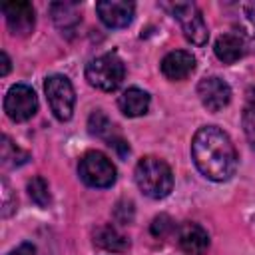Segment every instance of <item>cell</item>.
Segmentation results:
<instances>
[{
    "label": "cell",
    "instance_id": "obj_1",
    "mask_svg": "<svg viewBox=\"0 0 255 255\" xmlns=\"http://www.w3.org/2000/svg\"><path fill=\"white\" fill-rule=\"evenodd\" d=\"M191 157L201 175L211 181H227L237 169V151L231 137L217 126H203L191 141Z\"/></svg>",
    "mask_w": 255,
    "mask_h": 255
},
{
    "label": "cell",
    "instance_id": "obj_2",
    "mask_svg": "<svg viewBox=\"0 0 255 255\" xmlns=\"http://www.w3.org/2000/svg\"><path fill=\"white\" fill-rule=\"evenodd\" d=\"M135 183L139 187V191L151 199H163L171 193L173 189V173L171 167L153 155L141 157L135 165L133 171Z\"/></svg>",
    "mask_w": 255,
    "mask_h": 255
},
{
    "label": "cell",
    "instance_id": "obj_3",
    "mask_svg": "<svg viewBox=\"0 0 255 255\" xmlns=\"http://www.w3.org/2000/svg\"><path fill=\"white\" fill-rule=\"evenodd\" d=\"M126 76L124 62L118 54L108 52L88 62L86 66V80L90 86L102 90V92H114L122 86Z\"/></svg>",
    "mask_w": 255,
    "mask_h": 255
},
{
    "label": "cell",
    "instance_id": "obj_4",
    "mask_svg": "<svg viewBox=\"0 0 255 255\" xmlns=\"http://www.w3.org/2000/svg\"><path fill=\"white\" fill-rule=\"evenodd\" d=\"M78 175L86 185L106 189L116 183L118 171L106 153L94 149V151H88L82 155V159L78 163Z\"/></svg>",
    "mask_w": 255,
    "mask_h": 255
},
{
    "label": "cell",
    "instance_id": "obj_5",
    "mask_svg": "<svg viewBox=\"0 0 255 255\" xmlns=\"http://www.w3.org/2000/svg\"><path fill=\"white\" fill-rule=\"evenodd\" d=\"M163 8H167L171 12V16L179 22L183 36L195 44V46H205L209 40V32L207 26L203 22V16L199 12V8L193 2H173V4H163Z\"/></svg>",
    "mask_w": 255,
    "mask_h": 255
},
{
    "label": "cell",
    "instance_id": "obj_6",
    "mask_svg": "<svg viewBox=\"0 0 255 255\" xmlns=\"http://www.w3.org/2000/svg\"><path fill=\"white\" fill-rule=\"evenodd\" d=\"M44 92H46L50 110L56 116V120L68 122L72 118L74 104H76V92H74L72 82L62 74H54V76L46 78Z\"/></svg>",
    "mask_w": 255,
    "mask_h": 255
},
{
    "label": "cell",
    "instance_id": "obj_7",
    "mask_svg": "<svg viewBox=\"0 0 255 255\" xmlns=\"http://www.w3.org/2000/svg\"><path fill=\"white\" fill-rule=\"evenodd\" d=\"M4 112L12 122H26L38 112V96L26 84H14L6 92Z\"/></svg>",
    "mask_w": 255,
    "mask_h": 255
},
{
    "label": "cell",
    "instance_id": "obj_8",
    "mask_svg": "<svg viewBox=\"0 0 255 255\" xmlns=\"http://www.w3.org/2000/svg\"><path fill=\"white\" fill-rule=\"evenodd\" d=\"M197 96L209 112H219L225 106H229L231 88L225 80H221L217 76H209V78H203L197 84Z\"/></svg>",
    "mask_w": 255,
    "mask_h": 255
},
{
    "label": "cell",
    "instance_id": "obj_9",
    "mask_svg": "<svg viewBox=\"0 0 255 255\" xmlns=\"http://www.w3.org/2000/svg\"><path fill=\"white\" fill-rule=\"evenodd\" d=\"M96 12L108 28H126L133 20L135 6L126 0H102L96 4Z\"/></svg>",
    "mask_w": 255,
    "mask_h": 255
},
{
    "label": "cell",
    "instance_id": "obj_10",
    "mask_svg": "<svg viewBox=\"0 0 255 255\" xmlns=\"http://www.w3.org/2000/svg\"><path fill=\"white\" fill-rule=\"evenodd\" d=\"M2 14L12 34L28 36L34 30L36 18H34V8L30 2H6L2 6Z\"/></svg>",
    "mask_w": 255,
    "mask_h": 255
},
{
    "label": "cell",
    "instance_id": "obj_11",
    "mask_svg": "<svg viewBox=\"0 0 255 255\" xmlns=\"http://www.w3.org/2000/svg\"><path fill=\"white\" fill-rule=\"evenodd\" d=\"M193 70H195V56L185 50H173L165 54L161 60V74L171 82L185 80Z\"/></svg>",
    "mask_w": 255,
    "mask_h": 255
},
{
    "label": "cell",
    "instance_id": "obj_12",
    "mask_svg": "<svg viewBox=\"0 0 255 255\" xmlns=\"http://www.w3.org/2000/svg\"><path fill=\"white\" fill-rule=\"evenodd\" d=\"M177 243L187 255H203L209 247V235L199 223H183L177 229Z\"/></svg>",
    "mask_w": 255,
    "mask_h": 255
},
{
    "label": "cell",
    "instance_id": "obj_13",
    "mask_svg": "<svg viewBox=\"0 0 255 255\" xmlns=\"http://www.w3.org/2000/svg\"><path fill=\"white\" fill-rule=\"evenodd\" d=\"M213 52H215L217 60H221L223 64H235L245 54V40L239 34H231V32L229 34H221L215 40Z\"/></svg>",
    "mask_w": 255,
    "mask_h": 255
},
{
    "label": "cell",
    "instance_id": "obj_14",
    "mask_svg": "<svg viewBox=\"0 0 255 255\" xmlns=\"http://www.w3.org/2000/svg\"><path fill=\"white\" fill-rule=\"evenodd\" d=\"M118 108L124 116L128 118H137L143 116L149 110V94L139 90V88H128L120 100H118Z\"/></svg>",
    "mask_w": 255,
    "mask_h": 255
},
{
    "label": "cell",
    "instance_id": "obj_15",
    "mask_svg": "<svg viewBox=\"0 0 255 255\" xmlns=\"http://www.w3.org/2000/svg\"><path fill=\"white\" fill-rule=\"evenodd\" d=\"M94 243L112 253H124L129 249V241L112 225H102L94 231Z\"/></svg>",
    "mask_w": 255,
    "mask_h": 255
},
{
    "label": "cell",
    "instance_id": "obj_16",
    "mask_svg": "<svg viewBox=\"0 0 255 255\" xmlns=\"http://www.w3.org/2000/svg\"><path fill=\"white\" fill-rule=\"evenodd\" d=\"M50 14H52L54 24L62 32H72L80 22L78 4H74V2H54L50 6Z\"/></svg>",
    "mask_w": 255,
    "mask_h": 255
},
{
    "label": "cell",
    "instance_id": "obj_17",
    "mask_svg": "<svg viewBox=\"0 0 255 255\" xmlns=\"http://www.w3.org/2000/svg\"><path fill=\"white\" fill-rule=\"evenodd\" d=\"M88 128H90V133L96 135V137H104V139H112L116 133H114V124L112 120L102 112V110H96L92 112L90 120H88Z\"/></svg>",
    "mask_w": 255,
    "mask_h": 255
},
{
    "label": "cell",
    "instance_id": "obj_18",
    "mask_svg": "<svg viewBox=\"0 0 255 255\" xmlns=\"http://www.w3.org/2000/svg\"><path fill=\"white\" fill-rule=\"evenodd\" d=\"M28 195H30V199H32L38 207H48L50 201H52L48 181H46L42 175H34V177L28 181Z\"/></svg>",
    "mask_w": 255,
    "mask_h": 255
},
{
    "label": "cell",
    "instance_id": "obj_19",
    "mask_svg": "<svg viewBox=\"0 0 255 255\" xmlns=\"http://www.w3.org/2000/svg\"><path fill=\"white\" fill-rule=\"evenodd\" d=\"M237 26H239V36H255V2L247 4H237Z\"/></svg>",
    "mask_w": 255,
    "mask_h": 255
},
{
    "label": "cell",
    "instance_id": "obj_20",
    "mask_svg": "<svg viewBox=\"0 0 255 255\" xmlns=\"http://www.w3.org/2000/svg\"><path fill=\"white\" fill-rule=\"evenodd\" d=\"M28 157H30L28 151H24V149H20L16 143H12L8 135L2 137V163H4V165L16 167V165L26 163Z\"/></svg>",
    "mask_w": 255,
    "mask_h": 255
},
{
    "label": "cell",
    "instance_id": "obj_21",
    "mask_svg": "<svg viewBox=\"0 0 255 255\" xmlns=\"http://www.w3.org/2000/svg\"><path fill=\"white\" fill-rule=\"evenodd\" d=\"M114 217L118 223H129L133 219V203L128 199H122L114 207Z\"/></svg>",
    "mask_w": 255,
    "mask_h": 255
},
{
    "label": "cell",
    "instance_id": "obj_22",
    "mask_svg": "<svg viewBox=\"0 0 255 255\" xmlns=\"http://www.w3.org/2000/svg\"><path fill=\"white\" fill-rule=\"evenodd\" d=\"M171 229H173V221H171L169 215H157L151 223V233L155 237H165Z\"/></svg>",
    "mask_w": 255,
    "mask_h": 255
},
{
    "label": "cell",
    "instance_id": "obj_23",
    "mask_svg": "<svg viewBox=\"0 0 255 255\" xmlns=\"http://www.w3.org/2000/svg\"><path fill=\"white\" fill-rule=\"evenodd\" d=\"M12 197V191H10V187H8V181L6 179H2V215L4 217H8L12 211H14V207H16V201H12L10 199Z\"/></svg>",
    "mask_w": 255,
    "mask_h": 255
},
{
    "label": "cell",
    "instance_id": "obj_24",
    "mask_svg": "<svg viewBox=\"0 0 255 255\" xmlns=\"http://www.w3.org/2000/svg\"><path fill=\"white\" fill-rule=\"evenodd\" d=\"M243 128H245V133H247L251 145L255 147V118H253L249 112L243 114Z\"/></svg>",
    "mask_w": 255,
    "mask_h": 255
},
{
    "label": "cell",
    "instance_id": "obj_25",
    "mask_svg": "<svg viewBox=\"0 0 255 255\" xmlns=\"http://www.w3.org/2000/svg\"><path fill=\"white\" fill-rule=\"evenodd\" d=\"M8 255H36V247H34V245H30V243H22L20 247L12 249Z\"/></svg>",
    "mask_w": 255,
    "mask_h": 255
},
{
    "label": "cell",
    "instance_id": "obj_26",
    "mask_svg": "<svg viewBox=\"0 0 255 255\" xmlns=\"http://www.w3.org/2000/svg\"><path fill=\"white\" fill-rule=\"evenodd\" d=\"M245 112H249L255 118V88L247 90V108H245Z\"/></svg>",
    "mask_w": 255,
    "mask_h": 255
},
{
    "label": "cell",
    "instance_id": "obj_27",
    "mask_svg": "<svg viewBox=\"0 0 255 255\" xmlns=\"http://www.w3.org/2000/svg\"><path fill=\"white\" fill-rule=\"evenodd\" d=\"M0 58H2V70H0V76H6V74L10 72V58H8L6 52H2Z\"/></svg>",
    "mask_w": 255,
    "mask_h": 255
}]
</instances>
